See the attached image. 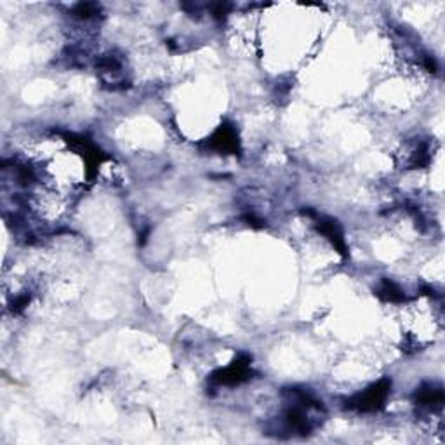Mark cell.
<instances>
[{
    "instance_id": "obj_5",
    "label": "cell",
    "mask_w": 445,
    "mask_h": 445,
    "mask_svg": "<svg viewBox=\"0 0 445 445\" xmlns=\"http://www.w3.org/2000/svg\"><path fill=\"white\" fill-rule=\"evenodd\" d=\"M444 390L437 384H424L414 395V402L421 407H428V409H438L444 406Z\"/></svg>"
},
{
    "instance_id": "obj_4",
    "label": "cell",
    "mask_w": 445,
    "mask_h": 445,
    "mask_svg": "<svg viewBox=\"0 0 445 445\" xmlns=\"http://www.w3.org/2000/svg\"><path fill=\"white\" fill-rule=\"evenodd\" d=\"M209 146L219 153H237L240 150L239 132H237V129L232 123H223L210 136Z\"/></svg>"
},
{
    "instance_id": "obj_6",
    "label": "cell",
    "mask_w": 445,
    "mask_h": 445,
    "mask_svg": "<svg viewBox=\"0 0 445 445\" xmlns=\"http://www.w3.org/2000/svg\"><path fill=\"white\" fill-rule=\"evenodd\" d=\"M377 294H379L384 301H390V303H402V301L406 299L404 290L400 289L397 284L391 282V280L388 279H384L383 282H381V287L377 289Z\"/></svg>"
},
{
    "instance_id": "obj_1",
    "label": "cell",
    "mask_w": 445,
    "mask_h": 445,
    "mask_svg": "<svg viewBox=\"0 0 445 445\" xmlns=\"http://www.w3.org/2000/svg\"><path fill=\"white\" fill-rule=\"evenodd\" d=\"M391 390L390 379H381L374 383L373 386L367 388L362 393H357L353 398L348 400V407L350 409L359 411V413H376V411L383 409L384 402H386L388 395Z\"/></svg>"
},
{
    "instance_id": "obj_3",
    "label": "cell",
    "mask_w": 445,
    "mask_h": 445,
    "mask_svg": "<svg viewBox=\"0 0 445 445\" xmlns=\"http://www.w3.org/2000/svg\"><path fill=\"white\" fill-rule=\"evenodd\" d=\"M308 214L315 217L317 230H319V232L322 233V235L326 237L330 244H333V247L341 254V256L346 257L348 247H346V240H344L343 228H341L339 223H337L336 219H333V217L319 216V214H315V212H308Z\"/></svg>"
},
{
    "instance_id": "obj_7",
    "label": "cell",
    "mask_w": 445,
    "mask_h": 445,
    "mask_svg": "<svg viewBox=\"0 0 445 445\" xmlns=\"http://www.w3.org/2000/svg\"><path fill=\"white\" fill-rule=\"evenodd\" d=\"M99 12V6L95 2H80L73 8V16L80 19H89Z\"/></svg>"
},
{
    "instance_id": "obj_8",
    "label": "cell",
    "mask_w": 445,
    "mask_h": 445,
    "mask_svg": "<svg viewBox=\"0 0 445 445\" xmlns=\"http://www.w3.org/2000/svg\"><path fill=\"white\" fill-rule=\"evenodd\" d=\"M28 303H30V294H21V296H18L14 301H12V311H14V313H19V311H23L26 306H28Z\"/></svg>"
},
{
    "instance_id": "obj_9",
    "label": "cell",
    "mask_w": 445,
    "mask_h": 445,
    "mask_svg": "<svg viewBox=\"0 0 445 445\" xmlns=\"http://www.w3.org/2000/svg\"><path fill=\"white\" fill-rule=\"evenodd\" d=\"M228 9H230L228 4H216L214 6V16H216V18H223V16L228 12Z\"/></svg>"
},
{
    "instance_id": "obj_2",
    "label": "cell",
    "mask_w": 445,
    "mask_h": 445,
    "mask_svg": "<svg viewBox=\"0 0 445 445\" xmlns=\"http://www.w3.org/2000/svg\"><path fill=\"white\" fill-rule=\"evenodd\" d=\"M253 374L250 369V357L240 355L225 369H219L212 374V381L217 384H226V386H235V384L247 381Z\"/></svg>"
}]
</instances>
